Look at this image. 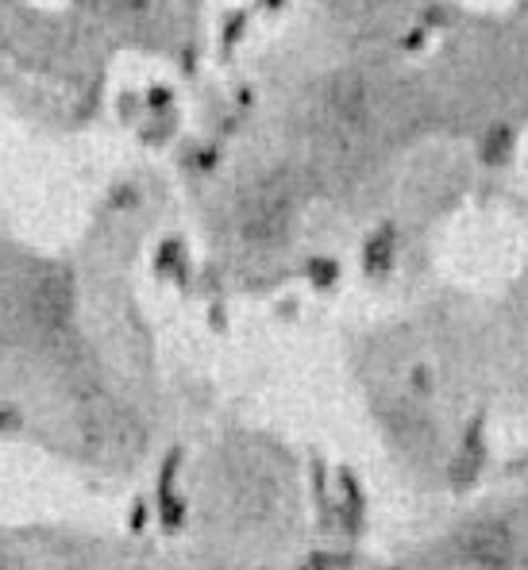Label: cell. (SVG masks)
<instances>
[{"mask_svg":"<svg viewBox=\"0 0 528 570\" xmlns=\"http://www.w3.org/2000/svg\"><path fill=\"white\" fill-rule=\"evenodd\" d=\"M366 112H371V89L359 73H340L336 81L329 86V116L336 124V131H363Z\"/></svg>","mask_w":528,"mask_h":570,"instance_id":"obj_1","label":"cell"},{"mask_svg":"<svg viewBox=\"0 0 528 570\" xmlns=\"http://www.w3.org/2000/svg\"><path fill=\"white\" fill-rule=\"evenodd\" d=\"M290 224V193L282 186H266L255 200L247 205L243 216V232L255 243H274Z\"/></svg>","mask_w":528,"mask_h":570,"instance_id":"obj_2","label":"cell"},{"mask_svg":"<svg viewBox=\"0 0 528 570\" xmlns=\"http://www.w3.org/2000/svg\"><path fill=\"white\" fill-rule=\"evenodd\" d=\"M463 556L475 567H509V559H514V532L501 521H486L471 528V535L463 540Z\"/></svg>","mask_w":528,"mask_h":570,"instance_id":"obj_3","label":"cell"},{"mask_svg":"<svg viewBox=\"0 0 528 570\" xmlns=\"http://www.w3.org/2000/svg\"><path fill=\"white\" fill-rule=\"evenodd\" d=\"M74 313V289L62 278L39 282V289L31 293V316H36L43 328H62Z\"/></svg>","mask_w":528,"mask_h":570,"instance_id":"obj_4","label":"cell"},{"mask_svg":"<svg viewBox=\"0 0 528 570\" xmlns=\"http://www.w3.org/2000/svg\"><path fill=\"white\" fill-rule=\"evenodd\" d=\"M116 8H124V12H139V8H147V0H113Z\"/></svg>","mask_w":528,"mask_h":570,"instance_id":"obj_5","label":"cell"}]
</instances>
